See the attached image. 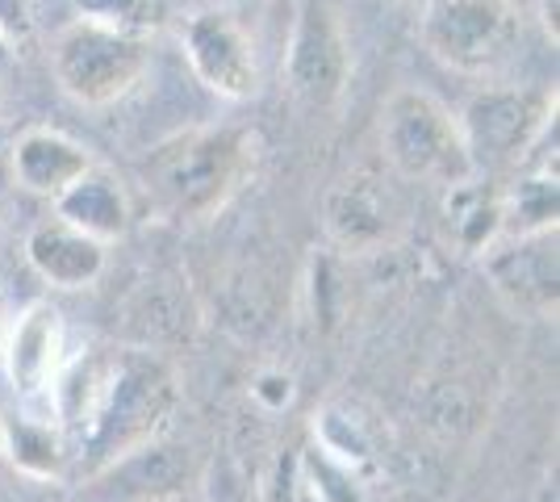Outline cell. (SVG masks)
Returning <instances> with one entry per match:
<instances>
[{
    "label": "cell",
    "instance_id": "obj_1",
    "mask_svg": "<svg viewBox=\"0 0 560 502\" xmlns=\"http://www.w3.org/2000/svg\"><path fill=\"white\" fill-rule=\"evenodd\" d=\"M259 143L243 126H192L155 147L142 164V185L160 210L185 222L213 218L252 176Z\"/></svg>",
    "mask_w": 560,
    "mask_h": 502
},
{
    "label": "cell",
    "instance_id": "obj_2",
    "mask_svg": "<svg viewBox=\"0 0 560 502\" xmlns=\"http://www.w3.org/2000/svg\"><path fill=\"white\" fill-rule=\"evenodd\" d=\"M176 398L180 389L164 360H155L151 352H114L93 410L84 428L75 431L84 478H101L126 456L155 444L167 415L176 410Z\"/></svg>",
    "mask_w": 560,
    "mask_h": 502
},
{
    "label": "cell",
    "instance_id": "obj_3",
    "mask_svg": "<svg viewBox=\"0 0 560 502\" xmlns=\"http://www.w3.org/2000/svg\"><path fill=\"white\" fill-rule=\"evenodd\" d=\"M381 151L401 180L456 189L472 180L460 118L447 109L440 96L422 89H397L381 109Z\"/></svg>",
    "mask_w": 560,
    "mask_h": 502
},
{
    "label": "cell",
    "instance_id": "obj_4",
    "mask_svg": "<svg viewBox=\"0 0 560 502\" xmlns=\"http://www.w3.org/2000/svg\"><path fill=\"white\" fill-rule=\"evenodd\" d=\"M151 63V47L142 38H126L117 30L93 22H71L59 30L55 50H50V68L59 89L75 105H114L142 80Z\"/></svg>",
    "mask_w": 560,
    "mask_h": 502
},
{
    "label": "cell",
    "instance_id": "obj_5",
    "mask_svg": "<svg viewBox=\"0 0 560 502\" xmlns=\"http://www.w3.org/2000/svg\"><path fill=\"white\" fill-rule=\"evenodd\" d=\"M518 13L511 0H431L422 13V47L460 75H486L511 59Z\"/></svg>",
    "mask_w": 560,
    "mask_h": 502
},
{
    "label": "cell",
    "instance_id": "obj_6",
    "mask_svg": "<svg viewBox=\"0 0 560 502\" xmlns=\"http://www.w3.org/2000/svg\"><path fill=\"white\" fill-rule=\"evenodd\" d=\"M557 126V93H518V89H486L465 105V135L472 172L477 167L523 164L527 151Z\"/></svg>",
    "mask_w": 560,
    "mask_h": 502
},
{
    "label": "cell",
    "instance_id": "obj_7",
    "mask_svg": "<svg viewBox=\"0 0 560 502\" xmlns=\"http://www.w3.org/2000/svg\"><path fill=\"white\" fill-rule=\"evenodd\" d=\"M351 75V55L339 13L330 0H298L289 50H284V84L302 96L305 105H335Z\"/></svg>",
    "mask_w": 560,
    "mask_h": 502
},
{
    "label": "cell",
    "instance_id": "obj_8",
    "mask_svg": "<svg viewBox=\"0 0 560 502\" xmlns=\"http://www.w3.org/2000/svg\"><path fill=\"white\" fill-rule=\"evenodd\" d=\"M481 264L490 285L511 311L532 314V318H557V231L498 235L481 252Z\"/></svg>",
    "mask_w": 560,
    "mask_h": 502
},
{
    "label": "cell",
    "instance_id": "obj_9",
    "mask_svg": "<svg viewBox=\"0 0 560 502\" xmlns=\"http://www.w3.org/2000/svg\"><path fill=\"white\" fill-rule=\"evenodd\" d=\"M185 43V59L192 75L210 89V93L226 96V101H252L259 89V63L256 47L247 38V30L234 22L231 13H192L180 30Z\"/></svg>",
    "mask_w": 560,
    "mask_h": 502
},
{
    "label": "cell",
    "instance_id": "obj_10",
    "mask_svg": "<svg viewBox=\"0 0 560 502\" xmlns=\"http://www.w3.org/2000/svg\"><path fill=\"white\" fill-rule=\"evenodd\" d=\"M68 360V335H63V314L50 302H30L18 318H9V335L0 348V364L9 385L22 398H43L59 377Z\"/></svg>",
    "mask_w": 560,
    "mask_h": 502
},
{
    "label": "cell",
    "instance_id": "obj_11",
    "mask_svg": "<svg viewBox=\"0 0 560 502\" xmlns=\"http://www.w3.org/2000/svg\"><path fill=\"white\" fill-rule=\"evenodd\" d=\"M25 260L30 268L55 289H89L105 272V243L89 240L84 231L68 226L63 218H47L30 231L25 240Z\"/></svg>",
    "mask_w": 560,
    "mask_h": 502
},
{
    "label": "cell",
    "instance_id": "obj_12",
    "mask_svg": "<svg viewBox=\"0 0 560 502\" xmlns=\"http://www.w3.org/2000/svg\"><path fill=\"white\" fill-rule=\"evenodd\" d=\"M89 167H93L89 147H80L63 130H50V126H34L13 143V176H18V185L38 192V197H50V201L63 197Z\"/></svg>",
    "mask_w": 560,
    "mask_h": 502
},
{
    "label": "cell",
    "instance_id": "obj_13",
    "mask_svg": "<svg viewBox=\"0 0 560 502\" xmlns=\"http://www.w3.org/2000/svg\"><path fill=\"white\" fill-rule=\"evenodd\" d=\"M55 210H59L55 218H63L68 226L84 231L89 240L105 243V247L130 231V197L117 185L114 172L96 164L63 197H55Z\"/></svg>",
    "mask_w": 560,
    "mask_h": 502
},
{
    "label": "cell",
    "instance_id": "obj_14",
    "mask_svg": "<svg viewBox=\"0 0 560 502\" xmlns=\"http://www.w3.org/2000/svg\"><path fill=\"white\" fill-rule=\"evenodd\" d=\"M327 231L348 252H373L389 240V210L373 189L348 180L327 197Z\"/></svg>",
    "mask_w": 560,
    "mask_h": 502
},
{
    "label": "cell",
    "instance_id": "obj_15",
    "mask_svg": "<svg viewBox=\"0 0 560 502\" xmlns=\"http://www.w3.org/2000/svg\"><path fill=\"white\" fill-rule=\"evenodd\" d=\"M0 456H9L18 465V474L25 478H63V465H68V448H63V435L38 423V419H4V448Z\"/></svg>",
    "mask_w": 560,
    "mask_h": 502
},
{
    "label": "cell",
    "instance_id": "obj_16",
    "mask_svg": "<svg viewBox=\"0 0 560 502\" xmlns=\"http://www.w3.org/2000/svg\"><path fill=\"white\" fill-rule=\"evenodd\" d=\"M557 206H560L557 167H544L536 176L514 180L511 192L502 197V235L557 231Z\"/></svg>",
    "mask_w": 560,
    "mask_h": 502
},
{
    "label": "cell",
    "instance_id": "obj_17",
    "mask_svg": "<svg viewBox=\"0 0 560 502\" xmlns=\"http://www.w3.org/2000/svg\"><path fill=\"white\" fill-rule=\"evenodd\" d=\"M298 486L314 502H369L364 478L351 465H343L339 456H330L323 444H310L298 456Z\"/></svg>",
    "mask_w": 560,
    "mask_h": 502
},
{
    "label": "cell",
    "instance_id": "obj_18",
    "mask_svg": "<svg viewBox=\"0 0 560 502\" xmlns=\"http://www.w3.org/2000/svg\"><path fill=\"white\" fill-rule=\"evenodd\" d=\"M452 192V218H456V240L465 252H486L502 235V197H486L472 180L456 185Z\"/></svg>",
    "mask_w": 560,
    "mask_h": 502
},
{
    "label": "cell",
    "instance_id": "obj_19",
    "mask_svg": "<svg viewBox=\"0 0 560 502\" xmlns=\"http://www.w3.org/2000/svg\"><path fill=\"white\" fill-rule=\"evenodd\" d=\"M80 9V22L105 25V30H117L126 38H151L167 17L164 0H75Z\"/></svg>",
    "mask_w": 560,
    "mask_h": 502
},
{
    "label": "cell",
    "instance_id": "obj_20",
    "mask_svg": "<svg viewBox=\"0 0 560 502\" xmlns=\"http://www.w3.org/2000/svg\"><path fill=\"white\" fill-rule=\"evenodd\" d=\"M0 34L13 47L34 34V9H30V0H0Z\"/></svg>",
    "mask_w": 560,
    "mask_h": 502
},
{
    "label": "cell",
    "instance_id": "obj_21",
    "mask_svg": "<svg viewBox=\"0 0 560 502\" xmlns=\"http://www.w3.org/2000/svg\"><path fill=\"white\" fill-rule=\"evenodd\" d=\"M4 335H9V297L0 289V348H4Z\"/></svg>",
    "mask_w": 560,
    "mask_h": 502
},
{
    "label": "cell",
    "instance_id": "obj_22",
    "mask_svg": "<svg viewBox=\"0 0 560 502\" xmlns=\"http://www.w3.org/2000/svg\"><path fill=\"white\" fill-rule=\"evenodd\" d=\"M9 59H13V43H9V38H4V34H0V72H4V68H9Z\"/></svg>",
    "mask_w": 560,
    "mask_h": 502
},
{
    "label": "cell",
    "instance_id": "obj_23",
    "mask_svg": "<svg viewBox=\"0 0 560 502\" xmlns=\"http://www.w3.org/2000/svg\"><path fill=\"white\" fill-rule=\"evenodd\" d=\"M0 448H4V415H0Z\"/></svg>",
    "mask_w": 560,
    "mask_h": 502
}]
</instances>
